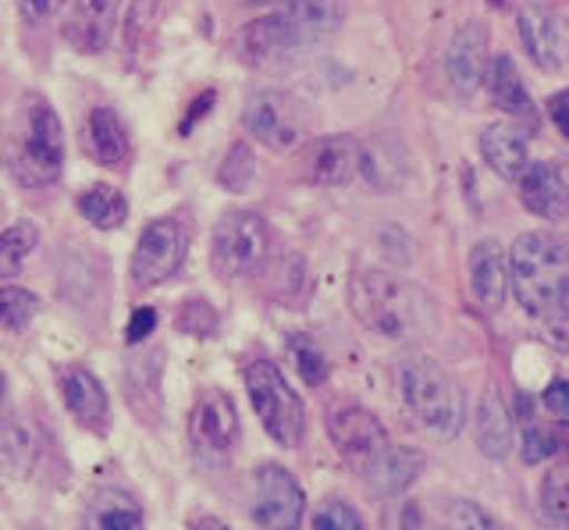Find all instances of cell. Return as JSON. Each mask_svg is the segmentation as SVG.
<instances>
[{"label": "cell", "instance_id": "1", "mask_svg": "<svg viewBox=\"0 0 569 530\" xmlns=\"http://www.w3.org/2000/svg\"><path fill=\"white\" fill-rule=\"evenodd\" d=\"M349 310L370 334L388 342H423L438 331L435 296L378 268L349 274Z\"/></svg>", "mask_w": 569, "mask_h": 530}, {"label": "cell", "instance_id": "2", "mask_svg": "<svg viewBox=\"0 0 569 530\" xmlns=\"http://www.w3.org/2000/svg\"><path fill=\"white\" fill-rule=\"evenodd\" d=\"M506 271L516 303L530 317L548 324H562L569 307V268L566 246L548 232H523L512 239L506 253Z\"/></svg>", "mask_w": 569, "mask_h": 530}, {"label": "cell", "instance_id": "3", "mask_svg": "<svg viewBox=\"0 0 569 530\" xmlns=\"http://www.w3.org/2000/svg\"><path fill=\"white\" fill-rule=\"evenodd\" d=\"M399 392L406 410L438 438H456L467 428V396L441 363L413 357L399 363Z\"/></svg>", "mask_w": 569, "mask_h": 530}, {"label": "cell", "instance_id": "4", "mask_svg": "<svg viewBox=\"0 0 569 530\" xmlns=\"http://www.w3.org/2000/svg\"><path fill=\"white\" fill-rule=\"evenodd\" d=\"M11 174L29 189L50 186L61 174L64 164V132L61 121L53 114L47 100L32 97L22 114V129L14 132L11 150H8Z\"/></svg>", "mask_w": 569, "mask_h": 530}, {"label": "cell", "instance_id": "5", "mask_svg": "<svg viewBox=\"0 0 569 530\" xmlns=\"http://www.w3.org/2000/svg\"><path fill=\"white\" fill-rule=\"evenodd\" d=\"M242 381H246L249 402H253L263 431L271 434L278 446L296 449L302 441V431H307V413H302V399L296 396L289 378L281 374V367L274 360L257 357L242 367Z\"/></svg>", "mask_w": 569, "mask_h": 530}, {"label": "cell", "instance_id": "6", "mask_svg": "<svg viewBox=\"0 0 569 530\" xmlns=\"http://www.w3.org/2000/svg\"><path fill=\"white\" fill-rule=\"evenodd\" d=\"M271 253V228L253 210H231L218 221L210 239V268L218 278L236 281L263 268Z\"/></svg>", "mask_w": 569, "mask_h": 530}, {"label": "cell", "instance_id": "7", "mask_svg": "<svg viewBox=\"0 0 569 530\" xmlns=\"http://www.w3.org/2000/svg\"><path fill=\"white\" fill-rule=\"evenodd\" d=\"M186 434L196 463L224 467L239 446V410L231 396L221 392V388H203L189 410Z\"/></svg>", "mask_w": 569, "mask_h": 530}, {"label": "cell", "instance_id": "8", "mask_svg": "<svg viewBox=\"0 0 569 530\" xmlns=\"http://www.w3.org/2000/svg\"><path fill=\"white\" fill-rule=\"evenodd\" d=\"M189 239H192V228L186 218H157L142 228V236L132 250V263H129V274H132V286L136 289H157L182 268V260L189 253Z\"/></svg>", "mask_w": 569, "mask_h": 530}, {"label": "cell", "instance_id": "9", "mask_svg": "<svg viewBox=\"0 0 569 530\" xmlns=\"http://www.w3.org/2000/svg\"><path fill=\"white\" fill-rule=\"evenodd\" d=\"M242 129L253 143H260L271 153L292 150L302 139V132H307V108H302L292 93L260 90L246 100Z\"/></svg>", "mask_w": 569, "mask_h": 530}, {"label": "cell", "instance_id": "10", "mask_svg": "<svg viewBox=\"0 0 569 530\" xmlns=\"http://www.w3.org/2000/svg\"><path fill=\"white\" fill-rule=\"evenodd\" d=\"M253 520L263 530H299L307 520V494L278 463H260L253 473Z\"/></svg>", "mask_w": 569, "mask_h": 530}, {"label": "cell", "instance_id": "11", "mask_svg": "<svg viewBox=\"0 0 569 530\" xmlns=\"http://www.w3.org/2000/svg\"><path fill=\"white\" fill-rule=\"evenodd\" d=\"M328 438L352 470H360L373 452H381L388 446V431L381 417L349 399H338L328 406Z\"/></svg>", "mask_w": 569, "mask_h": 530}, {"label": "cell", "instance_id": "12", "mask_svg": "<svg viewBox=\"0 0 569 530\" xmlns=\"http://www.w3.org/2000/svg\"><path fill=\"white\" fill-rule=\"evenodd\" d=\"M58 388L64 399V410L76 417L79 428L107 434V423H111V399H107V388L100 378L89 370L86 363H68L58 370Z\"/></svg>", "mask_w": 569, "mask_h": 530}, {"label": "cell", "instance_id": "13", "mask_svg": "<svg viewBox=\"0 0 569 530\" xmlns=\"http://www.w3.org/2000/svg\"><path fill=\"white\" fill-rule=\"evenodd\" d=\"M491 37L485 26L467 22L456 29V37L449 40V54H445V76H449L452 93L473 97L485 86L488 64H491Z\"/></svg>", "mask_w": 569, "mask_h": 530}, {"label": "cell", "instance_id": "14", "mask_svg": "<svg viewBox=\"0 0 569 530\" xmlns=\"http://www.w3.org/2000/svg\"><path fill=\"white\" fill-rule=\"evenodd\" d=\"M516 26H520V40L530 61L541 68V72H562L566 64V32L562 19L551 8L538 4V0H527V4L516 8Z\"/></svg>", "mask_w": 569, "mask_h": 530}, {"label": "cell", "instance_id": "15", "mask_svg": "<svg viewBox=\"0 0 569 530\" xmlns=\"http://www.w3.org/2000/svg\"><path fill=\"white\" fill-rule=\"evenodd\" d=\"M520 197L530 214H538L541 221L562 224L569 214V182L562 161H538L527 164L520 174Z\"/></svg>", "mask_w": 569, "mask_h": 530}, {"label": "cell", "instance_id": "16", "mask_svg": "<svg viewBox=\"0 0 569 530\" xmlns=\"http://www.w3.org/2000/svg\"><path fill=\"white\" fill-rule=\"evenodd\" d=\"M118 22V0H68L64 40L79 54H100L111 43Z\"/></svg>", "mask_w": 569, "mask_h": 530}, {"label": "cell", "instance_id": "17", "mask_svg": "<svg viewBox=\"0 0 569 530\" xmlns=\"http://www.w3.org/2000/svg\"><path fill=\"white\" fill-rule=\"evenodd\" d=\"M296 50L299 47H296V37L289 29V19H284V11L263 14L257 22H246L236 37V54L253 68L281 61L284 54H296Z\"/></svg>", "mask_w": 569, "mask_h": 530}, {"label": "cell", "instance_id": "18", "mask_svg": "<svg viewBox=\"0 0 569 530\" xmlns=\"http://www.w3.org/2000/svg\"><path fill=\"white\" fill-rule=\"evenodd\" d=\"M420 470H423V456L417 449L391 446L388 441V446L381 452H373L356 473L363 477L373 494H399L417 481Z\"/></svg>", "mask_w": 569, "mask_h": 530}, {"label": "cell", "instance_id": "19", "mask_svg": "<svg viewBox=\"0 0 569 530\" xmlns=\"http://www.w3.org/2000/svg\"><path fill=\"white\" fill-rule=\"evenodd\" d=\"M470 292L485 310H502L509 296V271L502 242L480 239L470 250Z\"/></svg>", "mask_w": 569, "mask_h": 530}, {"label": "cell", "instance_id": "20", "mask_svg": "<svg viewBox=\"0 0 569 530\" xmlns=\"http://www.w3.org/2000/svg\"><path fill=\"white\" fill-rule=\"evenodd\" d=\"M480 157L485 164L506 182H520L523 168L530 164V147L527 132L516 121H495L480 132Z\"/></svg>", "mask_w": 569, "mask_h": 530}, {"label": "cell", "instance_id": "21", "mask_svg": "<svg viewBox=\"0 0 569 530\" xmlns=\"http://www.w3.org/2000/svg\"><path fill=\"white\" fill-rule=\"evenodd\" d=\"M82 530H147V512L132 491L103 484L82 509Z\"/></svg>", "mask_w": 569, "mask_h": 530}, {"label": "cell", "instance_id": "22", "mask_svg": "<svg viewBox=\"0 0 569 530\" xmlns=\"http://www.w3.org/2000/svg\"><path fill=\"white\" fill-rule=\"evenodd\" d=\"M82 147L103 168H121L132 153V139L114 108H93L82 126Z\"/></svg>", "mask_w": 569, "mask_h": 530}, {"label": "cell", "instance_id": "23", "mask_svg": "<svg viewBox=\"0 0 569 530\" xmlns=\"http://www.w3.org/2000/svg\"><path fill=\"white\" fill-rule=\"evenodd\" d=\"M356 139L352 136H325V139H313L310 150H307V179L313 186H346L352 182L356 174Z\"/></svg>", "mask_w": 569, "mask_h": 530}, {"label": "cell", "instance_id": "24", "mask_svg": "<svg viewBox=\"0 0 569 530\" xmlns=\"http://www.w3.org/2000/svg\"><path fill=\"white\" fill-rule=\"evenodd\" d=\"M284 19L296 37L299 50L328 43L342 29V4L338 0H292L284 4Z\"/></svg>", "mask_w": 569, "mask_h": 530}, {"label": "cell", "instance_id": "25", "mask_svg": "<svg viewBox=\"0 0 569 530\" xmlns=\"http://www.w3.org/2000/svg\"><path fill=\"white\" fill-rule=\"evenodd\" d=\"M356 171H360L367 186H373L378 192H396L409 179L406 150L396 139H373V143L356 147Z\"/></svg>", "mask_w": 569, "mask_h": 530}, {"label": "cell", "instance_id": "26", "mask_svg": "<svg viewBox=\"0 0 569 530\" xmlns=\"http://www.w3.org/2000/svg\"><path fill=\"white\" fill-rule=\"evenodd\" d=\"M485 82H488V93H491L498 111H506L512 118H523V121H538V108H533L520 68H516V61L509 54H495L491 58Z\"/></svg>", "mask_w": 569, "mask_h": 530}, {"label": "cell", "instance_id": "27", "mask_svg": "<svg viewBox=\"0 0 569 530\" xmlns=\"http://www.w3.org/2000/svg\"><path fill=\"white\" fill-rule=\"evenodd\" d=\"M473 434H477V446L485 449V456H491V459H502L512 449V413L495 388H488L477 402Z\"/></svg>", "mask_w": 569, "mask_h": 530}, {"label": "cell", "instance_id": "28", "mask_svg": "<svg viewBox=\"0 0 569 530\" xmlns=\"http://www.w3.org/2000/svg\"><path fill=\"white\" fill-rule=\"evenodd\" d=\"M79 214L93 224V228H103V232H114L124 221H129V200L121 197L114 186H89L79 192Z\"/></svg>", "mask_w": 569, "mask_h": 530}, {"label": "cell", "instance_id": "29", "mask_svg": "<svg viewBox=\"0 0 569 530\" xmlns=\"http://www.w3.org/2000/svg\"><path fill=\"white\" fill-rule=\"evenodd\" d=\"M267 281H271L267 292H271L278 303H302V296H307V289H310L307 260H302L299 253H281Z\"/></svg>", "mask_w": 569, "mask_h": 530}, {"label": "cell", "instance_id": "30", "mask_svg": "<svg viewBox=\"0 0 569 530\" xmlns=\"http://www.w3.org/2000/svg\"><path fill=\"white\" fill-rule=\"evenodd\" d=\"M40 246V228L36 221H14L0 232V278H11L26 268L29 253Z\"/></svg>", "mask_w": 569, "mask_h": 530}, {"label": "cell", "instance_id": "31", "mask_svg": "<svg viewBox=\"0 0 569 530\" xmlns=\"http://www.w3.org/2000/svg\"><path fill=\"white\" fill-rule=\"evenodd\" d=\"M160 19H164V0H132L129 19H124V50L136 58L150 43Z\"/></svg>", "mask_w": 569, "mask_h": 530}, {"label": "cell", "instance_id": "32", "mask_svg": "<svg viewBox=\"0 0 569 530\" xmlns=\"http://www.w3.org/2000/svg\"><path fill=\"white\" fill-rule=\"evenodd\" d=\"M538 506L545 512V520L556 527V530H566L569 523V467L566 463H556L541 481V494H538Z\"/></svg>", "mask_w": 569, "mask_h": 530}, {"label": "cell", "instance_id": "33", "mask_svg": "<svg viewBox=\"0 0 569 530\" xmlns=\"http://www.w3.org/2000/svg\"><path fill=\"white\" fill-rule=\"evenodd\" d=\"M289 357L299 370V378L307 381L310 388L317 384H325L328 381V357H325V349H320L310 334H302V331H292L289 334Z\"/></svg>", "mask_w": 569, "mask_h": 530}, {"label": "cell", "instance_id": "34", "mask_svg": "<svg viewBox=\"0 0 569 530\" xmlns=\"http://www.w3.org/2000/svg\"><path fill=\"white\" fill-rule=\"evenodd\" d=\"M40 313V296L22 286H0V324L11 331H26Z\"/></svg>", "mask_w": 569, "mask_h": 530}, {"label": "cell", "instance_id": "35", "mask_svg": "<svg viewBox=\"0 0 569 530\" xmlns=\"http://www.w3.org/2000/svg\"><path fill=\"white\" fill-rule=\"evenodd\" d=\"M174 328L192 334V339H210L218 331V310H213L207 299H186L174 313Z\"/></svg>", "mask_w": 569, "mask_h": 530}, {"label": "cell", "instance_id": "36", "mask_svg": "<svg viewBox=\"0 0 569 530\" xmlns=\"http://www.w3.org/2000/svg\"><path fill=\"white\" fill-rule=\"evenodd\" d=\"M559 431L548 428V423H523L520 431V452H523V463H541V459L559 456Z\"/></svg>", "mask_w": 569, "mask_h": 530}, {"label": "cell", "instance_id": "37", "mask_svg": "<svg viewBox=\"0 0 569 530\" xmlns=\"http://www.w3.org/2000/svg\"><path fill=\"white\" fill-rule=\"evenodd\" d=\"M313 530H367L356 506L342 499H325L313 509Z\"/></svg>", "mask_w": 569, "mask_h": 530}, {"label": "cell", "instance_id": "38", "mask_svg": "<svg viewBox=\"0 0 569 530\" xmlns=\"http://www.w3.org/2000/svg\"><path fill=\"white\" fill-rule=\"evenodd\" d=\"M253 157H249V147L246 143H236L231 147V153L224 157V164H221V182L228 189H246L249 179H253Z\"/></svg>", "mask_w": 569, "mask_h": 530}, {"label": "cell", "instance_id": "39", "mask_svg": "<svg viewBox=\"0 0 569 530\" xmlns=\"http://www.w3.org/2000/svg\"><path fill=\"white\" fill-rule=\"evenodd\" d=\"M452 530H502V527L495 523V517L485 506H477L470 499H459L452 506Z\"/></svg>", "mask_w": 569, "mask_h": 530}, {"label": "cell", "instance_id": "40", "mask_svg": "<svg viewBox=\"0 0 569 530\" xmlns=\"http://www.w3.org/2000/svg\"><path fill=\"white\" fill-rule=\"evenodd\" d=\"M14 4H18V14H22L26 26H43L64 8V0H14Z\"/></svg>", "mask_w": 569, "mask_h": 530}, {"label": "cell", "instance_id": "41", "mask_svg": "<svg viewBox=\"0 0 569 530\" xmlns=\"http://www.w3.org/2000/svg\"><path fill=\"white\" fill-rule=\"evenodd\" d=\"M153 328H157V310L153 307H139V310H132L129 328H124V342L142 346L153 334Z\"/></svg>", "mask_w": 569, "mask_h": 530}, {"label": "cell", "instance_id": "42", "mask_svg": "<svg viewBox=\"0 0 569 530\" xmlns=\"http://www.w3.org/2000/svg\"><path fill=\"white\" fill-rule=\"evenodd\" d=\"M541 406H545V410L562 423V420H566V413H569V384H566L562 378L551 381V384H548V392L541 396Z\"/></svg>", "mask_w": 569, "mask_h": 530}, {"label": "cell", "instance_id": "43", "mask_svg": "<svg viewBox=\"0 0 569 530\" xmlns=\"http://www.w3.org/2000/svg\"><path fill=\"white\" fill-rule=\"evenodd\" d=\"M14 423V402H11V381L0 374V431H8Z\"/></svg>", "mask_w": 569, "mask_h": 530}, {"label": "cell", "instance_id": "44", "mask_svg": "<svg viewBox=\"0 0 569 530\" xmlns=\"http://www.w3.org/2000/svg\"><path fill=\"white\" fill-rule=\"evenodd\" d=\"M213 108V90H207L200 100H196L192 103V108H189V118L182 121V132H192V126H196V121H200V118H207V111Z\"/></svg>", "mask_w": 569, "mask_h": 530}, {"label": "cell", "instance_id": "45", "mask_svg": "<svg viewBox=\"0 0 569 530\" xmlns=\"http://www.w3.org/2000/svg\"><path fill=\"white\" fill-rule=\"evenodd\" d=\"M548 118L556 121V129H559L562 136L569 132V126H566V93H556V97L548 100Z\"/></svg>", "mask_w": 569, "mask_h": 530}, {"label": "cell", "instance_id": "46", "mask_svg": "<svg viewBox=\"0 0 569 530\" xmlns=\"http://www.w3.org/2000/svg\"><path fill=\"white\" fill-rule=\"evenodd\" d=\"M189 530H231V527L224 520H218V517H196L189 523Z\"/></svg>", "mask_w": 569, "mask_h": 530}, {"label": "cell", "instance_id": "47", "mask_svg": "<svg viewBox=\"0 0 569 530\" xmlns=\"http://www.w3.org/2000/svg\"><path fill=\"white\" fill-rule=\"evenodd\" d=\"M257 4H292V0H257Z\"/></svg>", "mask_w": 569, "mask_h": 530}, {"label": "cell", "instance_id": "48", "mask_svg": "<svg viewBox=\"0 0 569 530\" xmlns=\"http://www.w3.org/2000/svg\"><path fill=\"white\" fill-rule=\"evenodd\" d=\"M491 4H506V0H491Z\"/></svg>", "mask_w": 569, "mask_h": 530}]
</instances>
